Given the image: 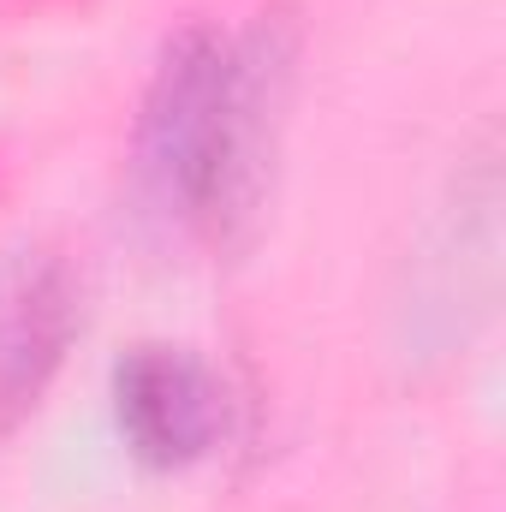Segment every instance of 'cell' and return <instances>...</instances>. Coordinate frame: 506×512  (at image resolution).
<instances>
[{
    "mask_svg": "<svg viewBox=\"0 0 506 512\" xmlns=\"http://www.w3.org/2000/svg\"><path fill=\"white\" fill-rule=\"evenodd\" d=\"M108 405L126 453L143 471H197L233 429V393L197 346L137 340L108 370Z\"/></svg>",
    "mask_w": 506,
    "mask_h": 512,
    "instance_id": "7a4b0ae2",
    "label": "cell"
},
{
    "mask_svg": "<svg viewBox=\"0 0 506 512\" xmlns=\"http://www.w3.org/2000/svg\"><path fill=\"white\" fill-rule=\"evenodd\" d=\"M286 78L292 36L274 24H185L161 48L131 126V191L167 233L233 239L251 221Z\"/></svg>",
    "mask_w": 506,
    "mask_h": 512,
    "instance_id": "6da1fadb",
    "label": "cell"
},
{
    "mask_svg": "<svg viewBox=\"0 0 506 512\" xmlns=\"http://www.w3.org/2000/svg\"><path fill=\"white\" fill-rule=\"evenodd\" d=\"M0 167H6V161H0Z\"/></svg>",
    "mask_w": 506,
    "mask_h": 512,
    "instance_id": "5b68a950",
    "label": "cell"
},
{
    "mask_svg": "<svg viewBox=\"0 0 506 512\" xmlns=\"http://www.w3.org/2000/svg\"><path fill=\"white\" fill-rule=\"evenodd\" d=\"M6 6L30 18V12H66V6H84V0H6Z\"/></svg>",
    "mask_w": 506,
    "mask_h": 512,
    "instance_id": "277c9868",
    "label": "cell"
},
{
    "mask_svg": "<svg viewBox=\"0 0 506 512\" xmlns=\"http://www.w3.org/2000/svg\"><path fill=\"white\" fill-rule=\"evenodd\" d=\"M84 334V280L48 245L0 251V435L18 429Z\"/></svg>",
    "mask_w": 506,
    "mask_h": 512,
    "instance_id": "3957f363",
    "label": "cell"
}]
</instances>
